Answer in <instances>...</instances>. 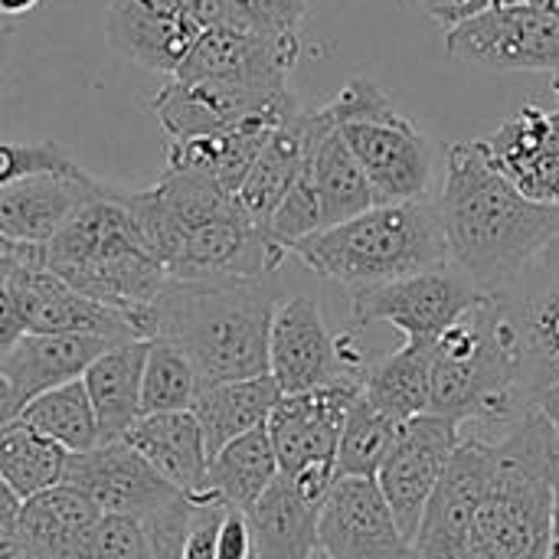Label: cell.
Here are the masks:
<instances>
[{"label": "cell", "instance_id": "cell-15", "mask_svg": "<svg viewBox=\"0 0 559 559\" xmlns=\"http://www.w3.org/2000/svg\"><path fill=\"white\" fill-rule=\"evenodd\" d=\"M321 559H416L373 478H334L318 518Z\"/></svg>", "mask_w": 559, "mask_h": 559}, {"label": "cell", "instance_id": "cell-45", "mask_svg": "<svg viewBox=\"0 0 559 559\" xmlns=\"http://www.w3.org/2000/svg\"><path fill=\"white\" fill-rule=\"evenodd\" d=\"M537 409H540L544 419L554 426V432H557L559 439V383L557 386H550V390H544V393L537 396Z\"/></svg>", "mask_w": 559, "mask_h": 559}, {"label": "cell", "instance_id": "cell-50", "mask_svg": "<svg viewBox=\"0 0 559 559\" xmlns=\"http://www.w3.org/2000/svg\"><path fill=\"white\" fill-rule=\"evenodd\" d=\"M7 59H10V26H3V23H0V79H3Z\"/></svg>", "mask_w": 559, "mask_h": 559}, {"label": "cell", "instance_id": "cell-37", "mask_svg": "<svg viewBox=\"0 0 559 559\" xmlns=\"http://www.w3.org/2000/svg\"><path fill=\"white\" fill-rule=\"evenodd\" d=\"M79 167L72 154L52 141L43 144H16V141H0V187L29 177V174H46V170H72Z\"/></svg>", "mask_w": 559, "mask_h": 559}, {"label": "cell", "instance_id": "cell-26", "mask_svg": "<svg viewBox=\"0 0 559 559\" xmlns=\"http://www.w3.org/2000/svg\"><path fill=\"white\" fill-rule=\"evenodd\" d=\"M318 518L321 504L305 498L292 478L278 475L246 514L252 559H321Z\"/></svg>", "mask_w": 559, "mask_h": 559}, {"label": "cell", "instance_id": "cell-17", "mask_svg": "<svg viewBox=\"0 0 559 559\" xmlns=\"http://www.w3.org/2000/svg\"><path fill=\"white\" fill-rule=\"evenodd\" d=\"M111 190L115 187L82 167L20 177L0 187V236L20 246H46L88 203L108 197Z\"/></svg>", "mask_w": 559, "mask_h": 559}, {"label": "cell", "instance_id": "cell-49", "mask_svg": "<svg viewBox=\"0 0 559 559\" xmlns=\"http://www.w3.org/2000/svg\"><path fill=\"white\" fill-rule=\"evenodd\" d=\"M495 7H544V10H559V0H495Z\"/></svg>", "mask_w": 559, "mask_h": 559}, {"label": "cell", "instance_id": "cell-11", "mask_svg": "<svg viewBox=\"0 0 559 559\" xmlns=\"http://www.w3.org/2000/svg\"><path fill=\"white\" fill-rule=\"evenodd\" d=\"M495 298L514 328L524 386L537 400L559 383V239Z\"/></svg>", "mask_w": 559, "mask_h": 559}, {"label": "cell", "instance_id": "cell-48", "mask_svg": "<svg viewBox=\"0 0 559 559\" xmlns=\"http://www.w3.org/2000/svg\"><path fill=\"white\" fill-rule=\"evenodd\" d=\"M39 0H0V16H20L26 10H33Z\"/></svg>", "mask_w": 559, "mask_h": 559}, {"label": "cell", "instance_id": "cell-29", "mask_svg": "<svg viewBox=\"0 0 559 559\" xmlns=\"http://www.w3.org/2000/svg\"><path fill=\"white\" fill-rule=\"evenodd\" d=\"M282 400L278 383L265 377H249V380H226V383H210L200 390L193 403V416L203 429L206 452L210 459L233 439L269 426V416L275 403Z\"/></svg>", "mask_w": 559, "mask_h": 559}, {"label": "cell", "instance_id": "cell-3", "mask_svg": "<svg viewBox=\"0 0 559 559\" xmlns=\"http://www.w3.org/2000/svg\"><path fill=\"white\" fill-rule=\"evenodd\" d=\"M537 400L521 377L514 328L495 295L465 311L432 341L429 413L459 423V436L498 439Z\"/></svg>", "mask_w": 559, "mask_h": 559}, {"label": "cell", "instance_id": "cell-46", "mask_svg": "<svg viewBox=\"0 0 559 559\" xmlns=\"http://www.w3.org/2000/svg\"><path fill=\"white\" fill-rule=\"evenodd\" d=\"M16 416H20V403H16V396H13L10 383H7V380H3V373H0V426L13 423Z\"/></svg>", "mask_w": 559, "mask_h": 559}, {"label": "cell", "instance_id": "cell-53", "mask_svg": "<svg viewBox=\"0 0 559 559\" xmlns=\"http://www.w3.org/2000/svg\"><path fill=\"white\" fill-rule=\"evenodd\" d=\"M249 559H252V557H249Z\"/></svg>", "mask_w": 559, "mask_h": 559}, {"label": "cell", "instance_id": "cell-24", "mask_svg": "<svg viewBox=\"0 0 559 559\" xmlns=\"http://www.w3.org/2000/svg\"><path fill=\"white\" fill-rule=\"evenodd\" d=\"M111 344L115 341L88 334H26L7 357H0V373L23 409L39 393L79 380Z\"/></svg>", "mask_w": 559, "mask_h": 559}, {"label": "cell", "instance_id": "cell-39", "mask_svg": "<svg viewBox=\"0 0 559 559\" xmlns=\"http://www.w3.org/2000/svg\"><path fill=\"white\" fill-rule=\"evenodd\" d=\"M416 3L423 7V13L432 23H439L445 29H452V26H459V23H465V20H472V16L495 7V0H416Z\"/></svg>", "mask_w": 559, "mask_h": 559}, {"label": "cell", "instance_id": "cell-4", "mask_svg": "<svg viewBox=\"0 0 559 559\" xmlns=\"http://www.w3.org/2000/svg\"><path fill=\"white\" fill-rule=\"evenodd\" d=\"M557 475L559 439L534 406L491 439V475L475 518L472 559H547Z\"/></svg>", "mask_w": 559, "mask_h": 559}, {"label": "cell", "instance_id": "cell-47", "mask_svg": "<svg viewBox=\"0 0 559 559\" xmlns=\"http://www.w3.org/2000/svg\"><path fill=\"white\" fill-rule=\"evenodd\" d=\"M547 559H559V475L554 485V518H550V540H547Z\"/></svg>", "mask_w": 559, "mask_h": 559}, {"label": "cell", "instance_id": "cell-51", "mask_svg": "<svg viewBox=\"0 0 559 559\" xmlns=\"http://www.w3.org/2000/svg\"><path fill=\"white\" fill-rule=\"evenodd\" d=\"M554 92H557V105H559V72L554 75Z\"/></svg>", "mask_w": 559, "mask_h": 559}, {"label": "cell", "instance_id": "cell-20", "mask_svg": "<svg viewBox=\"0 0 559 559\" xmlns=\"http://www.w3.org/2000/svg\"><path fill=\"white\" fill-rule=\"evenodd\" d=\"M485 147L527 200L559 206V105H521Z\"/></svg>", "mask_w": 559, "mask_h": 559}, {"label": "cell", "instance_id": "cell-33", "mask_svg": "<svg viewBox=\"0 0 559 559\" xmlns=\"http://www.w3.org/2000/svg\"><path fill=\"white\" fill-rule=\"evenodd\" d=\"M69 452L33 432L20 419L0 426V478L13 488L20 501L62 485Z\"/></svg>", "mask_w": 559, "mask_h": 559}, {"label": "cell", "instance_id": "cell-25", "mask_svg": "<svg viewBox=\"0 0 559 559\" xmlns=\"http://www.w3.org/2000/svg\"><path fill=\"white\" fill-rule=\"evenodd\" d=\"M98 518L102 514L69 485L46 488L20 504L10 550L29 559H75Z\"/></svg>", "mask_w": 559, "mask_h": 559}, {"label": "cell", "instance_id": "cell-28", "mask_svg": "<svg viewBox=\"0 0 559 559\" xmlns=\"http://www.w3.org/2000/svg\"><path fill=\"white\" fill-rule=\"evenodd\" d=\"M308 138H311V111L298 108L292 118H285L272 131L262 154L249 167L242 187L236 190V200L255 226L269 229L272 213L278 210V203L298 180L305 167V154H308Z\"/></svg>", "mask_w": 559, "mask_h": 559}, {"label": "cell", "instance_id": "cell-36", "mask_svg": "<svg viewBox=\"0 0 559 559\" xmlns=\"http://www.w3.org/2000/svg\"><path fill=\"white\" fill-rule=\"evenodd\" d=\"M324 229V219H321V203H318V193L311 187V177L308 170L301 167L298 180L292 183V190L285 193V200L278 203V210L272 213L269 219V236L285 249L292 252L301 239L314 236Z\"/></svg>", "mask_w": 559, "mask_h": 559}, {"label": "cell", "instance_id": "cell-12", "mask_svg": "<svg viewBox=\"0 0 559 559\" xmlns=\"http://www.w3.org/2000/svg\"><path fill=\"white\" fill-rule=\"evenodd\" d=\"M491 475V442L459 439L416 531V559H472L475 518Z\"/></svg>", "mask_w": 559, "mask_h": 559}, {"label": "cell", "instance_id": "cell-5", "mask_svg": "<svg viewBox=\"0 0 559 559\" xmlns=\"http://www.w3.org/2000/svg\"><path fill=\"white\" fill-rule=\"evenodd\" d=\"M292 252L314 275L344 285L350 295L449 262L442 216L432 197L377 203L347 223L301 239Z\"/></svg>", "mask_w": 559, "mask_h": 559}, {"label": "cell", "instance_id": "cell-34", "mask_svg": "<svg viewBox=\"0 0 559 559\" xmlns=\"http://www.w3.org/2000/svg\"><path fill=\"white\" fill-rule=\"evenodd\" d=\"M400 429H403V423L380 413L364 393H357V400L347 409L341 439H337L334 475L337 478H373L377 481V472L386 462L390 449L396 445Z\"/></svg>", "mask_w": 559, "mask_h": 559}, {"label": "cell", "instance_id": "cell-14", "mask_svg": "<svg viewBox=\"0 0 559 559\" xmlns=\"http://www.w3.org/2000/svg\"><path fill=\"white\" fill-rule=\"evenodd\" d=\"M62 485L79 491L98 514H124L141 521L157 518L183 498L124 442H105L69 455Z\"/></svg>", "mask_w": 559, "mask_h": 559}, {"label": "cell", "instance_id": "cell-2", "mask_svg": "<svg viewBox=\"0 0 559 559\" xmlns=\"http://www.w3.org/2000/svg\"><path fill=\"white\" fill-rule=\"evenodd\" d=\"M275 308V275L233 282L167 278L141 321V341H174L190 357L200 390L210 383L265 377Z\"/></svg>", "mask_w": 559, "mask_h": 559}, {"label": "cell", "instance_id": "cell-19", "mask_svg": "<svg viewBox=\"0 0 559 559\" xmlns=\"http://www.w3.org/2000/svg\"><path fill=\"white\" fill-rule=\"evenodd\" d=\"M203 29L167 0H111L105 39L115 56L160 75H174Z\"/></svg>", "mask_w": 559, "mask_h": 559}, {"label": "cell", "instance_id": "cell-43", "mask_svg": "<svg viewBox=\"0 0 559 559\" xmlns=\"http://www.w3.org/2000/svg\"><path fill=\"white\" fill-rule=\"evenodd\" d=\"M33 259H39V246H20L0 236V285H7V278Z\"/></svg>", "mask_w": 559, "mask_h": 559}, {"label": "cell", "instance_id": "cell-13", "mask_svg": "<svg viewBox=\"0 0 559 559\" xmlns=\"http://www.w3.org/2000/svg\"><path fill=\"white\" fill-rule=\"evenodd\" d=\"M360 386V380H337L318 390L288 393L275 403L265 429L282 475H301L311 468L334 472L337 439Z\"/></svg>", "mask_w": 559, "mask_h": 559}, {"label": "cell", "instance_id": "cell-18", "mask_svg": "<svg viewBox=\"0 0 559 559\" xmlns=\"http://www.w3.org/2000/svg\"><path fill=\"white\" fill-rule=\"evenodd\" d=\"M7 292L16 301L26 334H88L105 341H141L128 314L75 292L52 275L39 259L20 265L7 278Z\"/></svg>", "mask_w": 559, "mask_h": 559}, {"label": "cell", "instance_id": "cell-8", "mask_svg": "<svg viewBox=\"0 0 559 559\" xmlns=\"http://www.w3.org/2000/svg\"><path fill=\"white\" fill-rule=\"evenodd\" d=\"M488 295L455 265L442 262L426 272L406 275L390 285H377L350 295V328L364 331L370 324H393L406 341H436L465 311H472Z\"/></svg>", "mask_w": 559, "mask_h": 559}, {"label": "cell", "instance_id": "cell-7", "mask_svg": "<svg viewBox=\"0 0 559 559\" xmlns=\"http://www.w3.org/2000/svg\"><path fill=\"white\" fill-rule=\"evenodd\" d=\"M324 115L367 174L377 203L423 200L436 180V141L367 75H354Z\"/></svg>", "mask_w": 559, "mask_h": 559}, {"label": "cell", "instance_id": "cell-1", "mask_svg": "<svg viewBox=\"0 0 559 559\" xmlns=\"http://www.w3.org/2000/svg\"><path fill=\"white\" fill-rule=\"evenodd\" d=\"M439 216L455 262L485 295L508 288L559 239V206L527 200L491 160L485 141L445 147Z\"/></svg>", "mask_w": 559, "mask_h": 559}, {"label": "cell", "instance_id": "cell-6", "mask_svg": "<svg viewBox=\"0 0 559 559\" xmlns=\"http://www.w3.org/2000/svg\"><path fill=\"white\" fill-rule=\"evenodd\" d=\"M39 262L75 292L128 314L138 337L147 308L167 285L164 265L131 226L121 190L88 203L59 236L39 246Z\"/></svg>", "mask_w": 559, "mask_h": 559}, {"label": "cell", "instance_id": "cell-27", "mask_svg": "<svg viewBox=\"0 0 559 559\" xmlns=\"http://www.w3.org/2000/svg\"><path fill=\"white\" fill-rule=\"evenodd\" d=\"M147 341H118L82 373L98 423V445L121 442L141 419V370Z\"/></svg>", "mask_w": 559, "mask_h": 559}, {"label": "cell", "instance_id": "cell-10", "mask_svg": "<svg viewBox=\"0 0 559 559\" xmlns=\"http://www.w3.org/2000/svg\"><path fill=\"white\" fill-rule=\"evenodd\" d=\"M459 423L439 413H423L403 423L396 445L377 472V488L393 511L400 531L416 540L423 511L459 449Z\"/></svg>", "mask_w": 559, "mask_h": 559}, {"label": "cell", "instance_id": "cell-21", "mask_svg": "<svg viewBox=\"0 0 559 559\" xmlns=\"http://www.w3.org/2000/svg\"><path fill=\"white\" fill-rule=\"evenodd\" d=\"M298 108H301L298 98H292L278 108H265V111H252L246 118H236L219 131L187 138V141H170L167 144V167L210 177L223 190L236 193L242 187L249 167L262 154L265 141L272 138V131L285 118H292Z\"/></svg>", "mask_w": 559, "mask_h": 559}, {"label": "cell", "instance_id": "cell-44", "mask_svg": "<svg viewBox=\"0 0 559 559\" xmlns=\"http://www.w3.org/2000/svg\"><path fill=\"white\" fill-rule=\"evenodd\" d=\"M20 498L13 495V488L0 478V547H10L13 531H16V518H20Z\"/></svg>", "mask_w": 559, "mask_h": 559}, {"label": "cell", "instance_id": "cell-40", "mask_svg": "<svg viewBox=\"0 0 559 559\" xmlns=\"http://www.w3.org/2000/svg\"><path fill=\"white\" fill-rule=\"evenodd\" d=\"M180 13H187L200 29L213 26H233L236 20V0H167Z\"/></svg>", "mask_w": 559, "mask_h": 559}, {"label": "cell", "instance_id": "cell-32", "mask_svg": "<svg viewBox=\"0 0 559 559\" xmlns=\"http://www.w3.org/2000/svg\"><path fill=\"white\" fill-rule=\"evenodd\" d=\"M16 419L29 426L33 432L46 436L49 442H56L59 449H66L69 455L88 452L98 445V423H95V409L88 403L82 377L39 393L20 409Z\"/></svg>", "mask_w": 559, "mask_h": 559}, {"label": "cell", "instance_id": "cell-23", "mask_svg": "<svg viewBox=\"0 0 559 559\" xmlns=\"http://www.w3.org/2000/svg\"><path fill=\"white\" fill-rule=\"evenodd\" d=\"M305 170L311 177V187L321 203V219L324 229L347 223L370 206H377V193L360 170L357 157L344 144L341 131L334 121L324 115V108L311 111V138H308V154H305Z\"/></svg>", "mask_w": 559, "mask_h": 559}, {"label": "cell", "instance_id": "cell-16", "mask_svg": "<svg viewBox=\"0 0 559 559\" xmlns=\"http://www.w3.org/2000/svg\"><path fill=\"white\" fill-rule=\"evenodd\" d=\"M269 377L278 383L282 396L357 380L341 364L337 334L324 324L318 298L295 295L278 301L269 331Z\"/></svg>", "mask_w": 559, "mask_h": 559}, {"label": "cell", "instance_id": "cell-38", "mask_svg": "<svg viewBox=\"0 0 559 559\" xmlns=\"http://www.w3.org/2000/svg\"><path fill=\"white\" fill-rule=\"evenodd\" d=\"M229 508H223L219 501H200L193 508L190 527H187V540L180 559H216V544H219V527Z\"/></svg>", "mask_w": 559, "mask_h": 559}, {"label": "cell", "instance_id": "cell-35", "mask_svg": "<svg viewBox=\"0 0 559 559\" xmlns=\"http://www.w3.org/2000/svg\"><path fill=\"white\" fill-rule=\"evenodd\" d=\"M200 396V377L190 357L167 337L147 341L141 370V416L193 409Z\"/></svg>", "mask_w": 559, "mask_h": 559}, {"label": "cell", "instance_id": "cell-9", "mask_svg": "<svg viewBox=\"0 0 559 559\" xmlns=\"http://www.w3.org/2000/svg\"><path fill=\"white\" fill-rule=\"evenodd\" d=\"M455 62L498 72H559V10L491 7L445 33Z\"/></svg>", "mask_w": 559, "mask_h": 559}, {"label": "cell", "instance_id": "cell-31", "mask_svg": "<svg viewBox=\"0 0 559 559\" xmlns=\"http://www.w3.org/2000/svg\"><path fill=\"white\" fill-rule=\"evenodd\" d=\"M360 393L396 423L429 413L432 403V344L406 341L400 350L367 367Z\"/></svg>", "mask_w": 559, "mask_h": 559}, {"label": "cell", "instance_id": "cell-30", "mask_svg": "<svg viewBox=\"0 0 559 559\" xmlns=\"http://www.w3.org/2000/svg\"><path fill=\"white\" fill-rule=\"evenodd\" d=\"M282 475L269 429H252L233 442H226L213 459L206 472V491L213 501H219L229 511L249 514L255 501L275 485Z\"/></svg>", "mask_w": 559, "mask_h": 559}, {"label": "cell", "instance_id": "cell-41", "mask_svg": "<svg viewBox=\"0 0 559 559\" xmlns=\"http://www.w3.org/2000/svg\"><path fill=\"white\" fill-rule=\"evenodd\" d=\"M252 544H249V524L246 514L226 511L223 527H219V544H216V559H249Z\"/></svg>", "mask_w": 559, "mask_h": 559}, {"label": "cell", "instance_id": "cell-52", "mask_svg": "<svg viewBox=\"0 0 559 559\" xmlns=\"http://www.w3.org/2000/svg\"><path fill=\"white\" fill-rule=\"evenodd\" d=\"M7 550H10V547H0V559H7Z\"/></svg>", "mask_w": 559, "mask_h": 559}, {"label": "cell", "instance_id": "cell-22", "mask_svg": "<svg viewBox=\"0 0 559 559\" xmlns=\"http://www.w3.org/2000/svg\"><path fill=\"white\" fill-rule=\"evenodd\" d=\"M121 442L131 445L177 495L190 501H213L206 491L210 452L190 409L141 416Z\"/></svg>", "mask_w": 559, "mask_h": 559}, {"label": "cell", "instance_id": "cell-42", "mask_svg": "<svg viewBox=\"0 0 559 559\" xmlns=\"http://www.w3.org/2000/svg\"><path fill=\"white\" fill-rule=\"evenodd\" d=\"M23 337H26L23 314H20L16 301L10 298L7 285H0V357H7Z\"/></svg>", "mask_w": 559, "mask_h": 559}]
</instances>
